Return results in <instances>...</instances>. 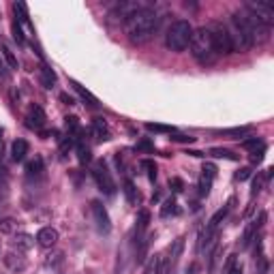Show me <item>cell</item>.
Here are the masks:
<instances>
[{
	"label": "cell",
	"mask_w": 274,
	"mask_h": 274,
	"mask_svg": "<svg viewBox=\"0 0 274 274\" xmlns=\"http://www.w3.org/2000/svg\"><path fill=\"white\" fill-rule=\"evenodd\" d=\"M0 150H2V137H0Z\"/></svg>",
	"instance_id": "cell-45"
},
{
	"label": "cell",
	"mask_w": 274,
	"mask_h": 274,
	"mask_svg": "<svg viewBox=\"0 0 274 274\" xmlns=\"http://www.w3.org/2000/svg\"><path fill=\"white\" fill-rule=\"evenodd\" d=\"M170 186H172L174 193H182V191H184V182L180 178H172L170 180Z\"/></svg>",
	"instance_id": "cell-34"
},
{
	"label": "cell",
	"mask_w": 274,
	"mask_h": 274,
	"mask_svg": "<svg viewBox=\"0 0 274 274\" xmlns=\"http://www.w3.org/2000/svg\"><path fill=\"white\" fill-rule=\"evenodd\" d=\"M0 77H7V71H4V65H2V60H0Z\"/></svg>",
	"instance_id": "cell-43"
},
{
	"label": "cell",
	"mask_w": 274,
	"mask_h": 274,
	"mask_svg": "<svg viewBox=\"0 0 274 274\" xmlns=\"http://www.w3.org/2000/svg\"><path fill=\"white\" fill-rule=\"evenodd\" d=\"M26 120H28V126H30V129H41V126L45 125V120H48V116H45V112L39 105H34V107H30V112H28Z\"/></svg>",
	"instance_id": "cell-14"
},
{
	"label": "cell",
	"mask_w": 274,
	"mask_h": 274,
	"mask_svg": "<svg viewBox=\"0 0 274 274\" xmlns=\"http://www.w3.org/2000/svg\"><path fill=\"white\" fill-rule=\"evenodd\" d=\"M231 15L236 17V22L240 24L244 34L249 37L250 45H261V43H266L268 41V37H270V26H266L264 22H259L253 13H249L247 9H240V11H236V13H231Z\"/></svg>",
	"instance_id": "cell-3"
},
{
	"label": "cell",
	"mask_w": 274,
	"mask_h": 274,
	"mask_svg": "<svg viewBox=\"0 0 274 274\" xmlns=\"http://www.w3.org/2000/svg\"><path fill=\"white\" fill-rule=\"evenodd\" d=\"M71 86L75 88V92H77V95H79L81 99H84V101H88V105H90V107H97V105H99L97 97H95V95H90V92L86 90L81 84H77V81H71Z\"/></svg>",
	"instance_id": "cell-19"
},
{
	"label": "cell",
	"mask_w": 274,
	"mask_h": 274,
	"mask_svg": "<svg viewBox=\"0 0 274 274\" xmlns=\"http://www.w3.org/2000/svg\"><path fill=\"white\" fill-rule=\"evenodd\" d=\"M148 4L144 2H135V0H125V2H118L116 7L109 11V22H116V24H126L135 13H139L142 9H146Z\"/></svg>",
	"instance_id": "cell-7"
},
{
	"label": "cell",
	"mask_w": 274,
	"mask_h": 274,
	"mask_svg": "<svg viewBox=\"0 0 274 274\" xmlns=\"http://www.w3.org/2000/svg\"><path fill=\"white\" fill-rule=\"evenodd\" d=\"M210 184H212V180L201 176V180H199V195H208L210 193Z\"/></svg>",
	"instance_id": "cell-33"
},
{
	"label": "cell",
	"mask_w": 274,
	"mask_h": 274,
	"mask_svg": "<svg viewBox=\"0 0 274 274\" xmlns=\"http://www.w3.org/2000/svg\"><path fill=\"white\" fill-rule=\"evenodd\" d=\"M62 264H65V255H62V253H54V255H50V257L45 259V266H48V268H58Z\"/></svg>",
	"instance_id": "cell-28"
},
{
	"label": "cell",
	"mask_w": 274,
	"mask_h": 274,
	"mask_svg": "<svg viewBox=\"0 0 274 274\" xmlns=\"http://www.w3.org/2000/svg\"><path fill=\"white\" fill-rule=\"evenodd\" d=\"M261 191V178H255L253 180V195H257Z\"/></svg>",
	"instance_id": "cell-39"
},
{
	"label": "cell",
	"mask_w": 274,
	"mask_h": 274,
	"mask_svg": "<svg viewBox=\"0 0 274 274\" xmlns=\"http://www.w3.org/2000/svg\"><path fill=\"white\" fill-rule=\"evenodd\" d=\"M191 37H193V26L186 20H176L170 28H167L165 48L172 51H184L191 43Z\"/></svg>",
	"instance_id": "cell-4"
},
{
	"label": "cell",
	"mask_w": 274,
	"mask_h": 274,
	"mask_svg": "<svg viewBox=\"0 0 274 274\" xmlns=\"http://www.w3.org/2000/svg\"><path fill=\"white\" fill-rule=\"evenodd\" d=\"M13 39L17 41V43H24V32H22V28H20V24H13Z\"/></svg>",
	"instance_id": "cell-36"
},
{
	"label": "cell",
	"mask_w": 274,
	"mask_h": 274,
	"mask_svg": "<svg viewBox=\"0 0 274 274\" xmlns=\"http://www.w3.org/2000/svg\"><path fill=\"white\" fill-rule=\"evenodd\" d=\"M227 274H244L242 272V266H238V264H234L229 268V270H227Z\"/></svg>",
	"instance_id": "cell-41"
},
{
	"label": "cell",
	"mask_w": 274,
	"mask_h": 274,
	"mask_svg": "<svg viewBox=\"0 0 274 274\" xmlns=\"http://www.w3.org/2000/svg\"><path fill=\"white\" fill-rule=\"evenodd\" d=\"M28 154V142H24V139H15L13 144H11V159L13 161H24Z\"/></svg>",
	"instance_id": "cell-15"
},
{
	"label": "cell",
	"mask_w": 274,
	"mask_h": 274,
	"mask_svg": "<svg viewBox=\"0 0 274 274\" xmlns=\"http://www.w3.org/2000/svg\"><path fill=\"white\" fill-rule=\"evenodd\" d=\"M92 135H95L97 142H107L112 137V131H109V125L105 118H95L92 120Z\"/></svg>",
	"instance_id": "cell-13"
},
{
	"label": "cell",
	"mask_w": 274,
	"mask_h": 274,
	"mask_svg": "<svg viewBox=\"0 0 274 274\" xmlns=\"http://www.w3.org/2000/svg\"><path fill=\"white\" fill-rule=\"evenodd\" d=\"M90 212H92V221H95L97 231L107 236L112 231V221H109V214L105 210V206L99 199H95V201H90Z\"/></svg>",
	"instance_id": "cell-8"
},
{
	"label": "cell",
	"mask_w": 274,
	"mask_h": 274,
	"mask_svg": "<svg viewBox=\"0 0 274 274\" xmlns=\"http://www.w3.org/2000/svg\"><path fill=\"white\" fill-rule=\"evenodd\" d=\"M2 261H4V266H7L11 272H24L26 266H28V261H26V257L22 253H7L2 257Z\"/></svg>",
	"instance_id": "cell-12"
},
{
	"label": "cell",
	"mask_w": 274,
	"mask_h": 274,
	"mask_svg": "<svg viewBox=\"0 0 274 274\" xmlns=\"http://www.w3.org/2000/svg\"><path fill=\"white\" fill-rule=\"evenodd\" d=\"M189 48H191V56H193L201 67H212L214 62L219 60V54H217L214 43H212V34H210V30L206 26L193 30Z\"/></svg>",
	"instance_id": "cell-2"
},
{
	"label": "cell",
	"mask_w": 274,
	"mask_h": 274,
	"mask_svg": "<svg viewBox=\"0 0 274 274\" xmlns=\"http://www.w3.org/2000/svg\"><path fill=\"white\" fill-rule=\"evenodd\" d=\"M60 99H62V101H65L67 105H73V99L69 97V95H60Z\"/></svg>",
	"instance_id": "cell-42"
},
{
	"label": "cell",
	"mask_w": 274,
	"mask_h": 274,
	"mask_svg": "<svg viewBox=\"0 0 274 274\" xmlns=\"http://www.w3.org/2000/svg\"><path fill=\"white\" fill-rule=\"evenodd\" d=\"M92 178H95L99 191H101L103 195H107V197L116 195V182L112 178V172H109L107 165H105V161H97L95 163V167H92Z\"/></svg>",
	"instance_id": "cell-6"
},
{
	"label": "cell",
	"mask_w": 274,
	"mask_h": 274,
	"mask_svg": "<svg viewBox=\"0 0 274 274\" xmlns=\"http://www.w3.org/2000/svg\"><path fill=\"white\" fill-rule=\"evenodd\" d=\"M210 156H217V159H227V161H236L238 159V154H234L231 150H227V148H210Z\"/></svg>",
	"instance_id": "cell-24"
},
{
	"label": "cell",
	"mask_w": 274,
	"mask_h": 274,
	"mask_svg": "<svg viewBox=\"0 0 274 274\" xmlns=\"http://www.w3.org/2000/svg\"><path fill=\"white\" fill-rule=\"evenodd\" d=\"M170 139H174V142H182V144H193L195 142V137H191V135H172Z\"/></svg>",
	"instance_id": "cell-37"
},
{
	"label": "cell",
	"mask_w": 274,
	"mask_h": 274,
	"mask_svg": "<svg viewBox=\"0 0 274 274\" xmlns=\"http://www.w3.org/2000/svg\"><path fill=\"white\" fill-rule=\"evenodd\" d=\"M13 244L20 250H30L34 247V238L30 234H24V231H20V234H15L13 238Z\"/></svg>",
	"instance_id": "cell-18"
},
{
	"label": "cell",
	"mask_w": 274,
	"mask_h": 274,
	"mask_svg": "<svg viewBox=\"0 0 274 274\" xmlns=\"http://www.w3.org/2000/svg\"><path fill=\"white\" fill-rule=\"evenodd\" d=\"M139 167L146 170V176H148L150 182H154V180H156V163L150 161V159H144L142 163H139Z\"/></svg>",
	"instance_id": "cell-23"
},
{
	"label": "cell",
	"mask_w": 274,
	"mask_h": 274,
	"mask_svg": "<svg viewBox=\"0 0 274 274\" xmlns=\"http://www.w3.org/2000/svg\"><path fill=\"white\" fill-rule=\"evenodd\" d=\"M2 58H4V62L9 65V69H17L20 65H17V58H15V54L11 51V48L7 43H2Z\"/></svg>",
	"instance_id": "cell-26"
},
{
	"label": "cell",
	"mask_w": 274,
	"mask_h": 274,
	"mask_svg": "<svg viewBox=\"0 0 274 274\" xmlns=\"http://www.w3.org/2000/svg\"><path fill=\"white\" fill-rule=\"evenodd\" d=\"M227 212H229V206H223V208H221L219 212L214 214L212 219H210V223H208V231H217V227L221 225V221H225Z\"/></svg>",
	"instance_id": "cell-22"
},
{
	"label": "cell",
	"mask_w": 274,
	"mask_h": 274,
	"mask_svg": "<svg viewBox=\"0 0 274 274\" xmlns=\"http://www.w3.org/2000/svg\"><path fill=\"white\" fill-rule=\"evenodd\" d=\"M77 161L81 163V165H86V163H90L92 161V154H90V148L88 146H86L84 142H81V139H77Z\"/></svg>",
	"instance_id": "cell-21"
},
{
	"label": "cell",
	"mask_w": 274,
	"mask_h": 274,
	"mask_svg": "<svg viewBox=\"0 0 274 274\" xmlns=\"http://www.w3.org/2000/svg\"><path fill=\"white\" fill-rule=\"evenodd\" d=\"M17 231V221L15 219H2L0 221V234L4 236H11Z\"/></svg>",
	"instance_id": "cell-25"
},
{
	"label": "cell",
	"mask_w": 274,
	"mask_h": 274,
	"mask_svg": "<svg viewBox=\"0 0 274 274\" xmlns=\"http://www.w3.org/2000/svg\"><path fill=\"white\" fill-rule=\"evenodd\" d=\"M249 131H250L249 126H236V129H225V131H219V133H223V135H234V137L240 139L242 135H247Z\"/></svg>",
	"instance_id": "cell-30"
},
{
	"label": "cell",
	"mask_w": 274,
	"mask_h": 274,
	"mask_svg": "<svg viewBox=\"0 0 274 274\" xmlns=\"http://www.w3.org/2000/svg\"><path fill=\"white\" fill-rule=\"evenodd\" d=\"M227 32H229L231 48H234V50H238V51H247V50L253 48V45H250V41H249V37L244 34V30L240 28V24L236 22L234 15L229 17V26H227Z\"/></svg>",
	"instance_id": "cell-9"
},
{
	"label": "cell",
	"mask_w": 274,
	"mask_h": 274,
	"mask_svg": "<svg viewBox=\"0 0 274 274\" xmlns=\"http://www.w3.org/2000/svg\"><path fill=\"white\" fill-rule=\"evenodd\" d=\"M13 11H15V13H20V15H22V17H20L22 22H28V13H26V7H24V4H22V2H15V4H13Z\"/></svg>",
	"instance_id": "cell-35"
},
{
	"label": "cell",
	"mask_w": 274,
	"mask_h": 274,
	"mask_svg": "<svg viewBox=\"0 0 274 274\" xmlns=\"http://www.w3.org/2000/svg\"><path fill=\"white\" fill-rule=\"evenodd\" d=\"M146 129H148L150 133H174L172 126H167V125H154V122H148V125H146Z\"/></svg>",
	"instance_id": "cell-31"
},
{
	"label": "cell",
	"mask_w": 274,
	"mask_h": 274,
	"mask_svg": "<svg viewBox=\"0 0 274 274\" xmlns=\"http://www.w3.org/2000/svg\"><path fill=\"white\" fill-rule=\"evenodd\" d=\"M45 172V165H43V159L41 156H34V159L26 165V176L28 178H41Z\"/></svg>",
	"instance_id": "cell-16"
},
{
	"label": "cell",
	"mask_w": 274,
	"mask_h": 274,
	"mask_svg": "<svg viewBox=\"0 0 274 274\" xmlns=\"http://www.w3.org/2000/svg\"><path fill=\"white\" fill-rule=\"evenodd\" d=\"M201 176H206V178H210V180H214L217 178V167L212 165V163H203V167H201Z\"/></svg>",
	"instance_id": "cell-32"
},
{
	"label": "cell",
	"mask_w": 274,
	"mask_h": 274,
	"mask_svg": "<svg viewBox=\"0 0 274 274\" xmlns=\"http://www.w3.org/2000/svg\"><path fill=\"white\" fill-rule=\"evenodd\" d=\"M159 26H161L159 13H156L154 9L146 7V9H142L139 13H135L129 22H126V26H125L126 39H129L133 45H144L156 34Z\"/></svg>",
	"instance_id": "cell-1"
},
{
	"label": "cell",
	"mask_w": 274,
	"mask_h": 274,
	"mask_svg": "<svg viewBox=\"0 0 274 274\" xmlns=\"http://www.w3.org/2000/svg\"><path fill=\"white\" fill-rule=\"evenodd\" d=\"M34 242H37L41 249H51V247H56V242H58V231L54 229V227H43V229H39L37 238H34Z\"/></svg>",
	"instance_id": "cell-11"
},
{
	"label": "cell",
	"mask_w": 274,
	"mask_h": 274,
	"mask_svg": "<svg viewBox=\"0 0 274 274\" xmlns=\"http://www.w3.org/2000/svg\"><path fill=\"white\" fill-rule=\"evenodd\" d=\"M170 214H178V203L174 199H167L161 208V217H170Z\"/></svg>",
	"instance_id": "cell-27"
},
{
	"label": "cell",
	"mask_w": 274,
	"mask_h": 274,
	"mask_svg": "<svg viewBox=\"0 0 274 274\" xmlns=\"http://www.w3.org/2000/svg\"><path fill=\"white\" fill-rule=\"evenodd\" d=\"M191 156H203V152H197V150H189Z\"/></svg>",
	"instance_id": "cell-44"
},
{
	"label": "cell",
	"mask_w": 274,
	"mask_h": 274,
	"mask_svg": "<svg viewBox=\"0 0 274 274\" xmlns=\"http://www.w3.org/2000/svg\"><path fill=\"white\" fill-rule=\"evenodd\" d=\"M242 148L250 150V152H257V148H264V142H261V139H257V137L244 139V142H242Z\"/></svg>",
	"instance_id": "cell-29"
},
{
	"label": "cell",
	"mask_w": 274,
	"mask_h": 274,
	"mask_svg": "<svg viewBox=\"0 0 274 274\" xmlns=\"http://www.w3.org/2000/svg\"><path fill=\"white\" fill-rule=\"evenodd\" d=\"M249 178H250V170H249V167H244V170H240V172L236 174L238 182H244V180H249Z\"/></svg>",
	"instance_id": "cell-38"
},
{
	"label": "cell",
	"mask_w": 274,
	"mask_h": 274,
	"mask_svg": "<svg viewBox=\"0 0 274 274\" xmlns=\"http://www.w3.org/2000/svg\"><path fill=\"white\" fill-rule=\"evenodd\" d=\"M39 79H41V86H43V88H54L56 86V73L51 71V69L48 67V65H43L41 67V71H39Z\"/></svg>",
	"instance_id": "cell-17"
},
{
	"label": "cell",
	"mask_w": 274,
	"mask_h": 274,
	"mask_svg": "<svg viewBox=\"0 0 274 274\" xmlns=\"http://www.w3.org/2000/svg\"><path fill=\"white\" fill-rule=\"evenodd\" d=\"M125 195H126V201L129 203H133V206H135V203H139V193H137V189H135V184L131 182V180H125Z\"/></svg>",
	"instance_id": "cell-20"
},
{
	"label": "cell",
	"mask_w": 274,
	"mask_h": 274,
	"mask_svg": "<svg viewBox=\"0 0 274 274\" xmlns=\"http://www.w3.org/2000/svg\"><path fill=\"white\" fill-rule=\"evenodd\" d=\"M210 34H212V43H214V50H217L219 58L221 56H229L234 48H231V39H229V32H227V26L221 24V22H212L208 26Z\"/></svg>",
	"instance_id": "cell-5"
},
{
	"label": "cell",
	"mask_w": 274,
	"mask_h": 274,
	"mask_svg": "<svg viewBox=\"0 0 274 274\" xmlns=\"http://www.w3.org/2000/svg\"><path fill=\"white\" fill-rule=\"evenodd\" d=\"M244 9H247L249 13H253L259 22H264L266 26H272L274 24V9L270 7V4H266V2H253V0H249V2L244 4Z\"/></svg>",
	"instance_id": "cell-10"
},
{
	"label": "cell",
	"mask_w": 274,
	"mask_h": 274,
	"mask_svg": "<svg viewBox=\"0 0 274 274\" xmlns=\"http://www.w3.org/2000/svg\"><path fill=\"white\" fill-rule=\"evenodd\" d=\"M156 264H159V259H154L152 264H148V268L144 270V274H154V270H156Z\"/></svg>",
	"instance_id": "cell-40"
}]
</instances>
